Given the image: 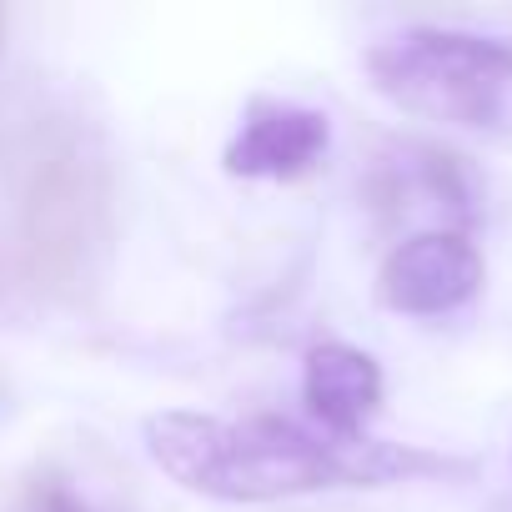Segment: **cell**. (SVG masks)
<instances>
[{
  "label": "cell",
  "mask_w": 512,
  "mask_h": 512,
  "mask_svg": "<svg viewBox=\"0 0 512 512\" xmlns=\"http://www.w3.org/2000/svg\"><path fill=\"white\" fill-rule=\"evenodd\" d=\"M151 462L211 502H282L327 487H387L417 477H467L472 462L382 437H332L297 417L251 412H156L146 417Z\"/></svg>",
  "instance_id": "1"
},
{
  "label": "cell",
  "mask_w": 512,
  "mask_h": 512,
  "mask_svg": "<svg viewBox=\"0 0 512 512\" xmlns=\"http://www.w3.org/2000/svg\"><path fill=\"white\" fill-rule=\"evenodd\" d=\"M372 86L407 116L512 141V41L457 31V26H407L382 36L362 56Z\"/></svg>",
  "instance_id": "2"
},
{
  "label": "cell",
  "mask_w": 512,
  "mask_h": 512,
  "mask_svg": "<svg viewBox=\"0 0 512 512\" xmlns=\"http://www.w3.org/2000/svg\"><path fill=\"white\" fill-rule=\"evenodd\" d=\"M482 292V256L462 231H412L377 272L382 307L402 317H447Z\"/></svg>",
  "instance_id": "3"
},
{
  "label": "cell",
  "mask_w": 512,
  "mask_h": 512,
  "mask_svg": "<svg viewBox=\"0 0 512 512\" xmlns=\"http://www.w3.org/2000/svg\"><path fill=\"white\" fill-rule=\"evenodd\" d=\"M377 206L392 216H432L437 231H462L482 216V181L467 156L432 141H392L372 176Z\"/></svg>",
  "instance_id": "4"
},
{
  "label": "cell",
  "mask_w": 512,
  "mask_h": 512,
  "mask_svg": "<svg viewBox=\"0 0 512 512\" xmlns=\"http://www.w3.org/2000/svg\"><path fill=\"white\" fill-rule=\"evenodd\" d=\"M332 151V121L317 106L256 96L241 111L236 136L221 151V166L241 181H297L317 171Z\"/></svg>",
  "instance_id": "5"
},
{
  "label": "cell",
  "mask_w": 512,
  "mask_h": 512,
  "mask_svg": "<svg viewBox=\"0 0 512 512\" xmlns=\"http://www.w3.org/2000/svg\"><path fill=\"white\" fill-rule=\"evenodd\" d=\"M302 402L332 437H362L382 407V367L352 342H317L302 362Z\"/></svg>",
  "instance_id": "6"
},
{
  "label": "cell",
  "mask_w": 512,
  "mask_h": 512,
  "mask_svg": "<svg viewBox=\"0 0 512 512\" xmlns=\"http://www.w3.org/2000/svg\"><path fill=\"white\" fill-rule=\"evenodd\" d=\"M26 512H91V502H86L66 477L41 472V477H31V487H26Z\"/></svg>",
  "instance_id": "7"
}]
</instances>
